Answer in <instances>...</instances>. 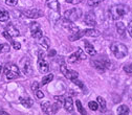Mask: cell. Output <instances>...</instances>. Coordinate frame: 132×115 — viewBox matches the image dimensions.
<instances>
[{"label": "cell", "mask_w": 132, "mask_h": 115, "mask_svg": "<svg viewBox=\"0 0 132 115\" xmlns=\"http://www.w3.org/2000/svg\"><path fill=\"white\" fill-rule=\"evenodd\" d=\"M128 13H129V6L125 4H115L111 6L109 10V14L112 20H119Z\"/></svg>", "instance_id": "1"}, {"label": "cell", "mask_w": 132, "mask_h": 115, "mask_svg": "<svg viewBox=\"0 0 132 115\" xmlns=\"http://www.w3.org/2000/svg\"><path fill=\"white\" fill-rule=\"evenodd\" d=\"M110 50L117 59H123L128 55V48L126 45L118 42H113L110 45Z\"/></svg>", "instance_id": "2"}, {"label": "cell", "mask_w": 132, "mask_h": 115, "mask_svg": "<svg viewBox=\"0 0 132 115\" xmlns=\"http://www.w3.org/2000/svg\"><path fill=\"white\" fill-rule=\"evenodd\" d=\"M4 74L7 79H14L20 76V70L18 66L14 64H6L4 67Z\"/></svg>", "instance_id": "3"}, {"label": "cell", "mask_w": 132, "mask_h": 115, "mask_svg": "<svg viewBox=\"0 0 132 115\" xmlns=\"http://www.w3.org/2000/svg\"><path fill=\"white\" fill-rule=\"evenodd\" d=\"M82 15H83V12H82V10L75 7V8H70L68 11H66L64 13V18H66V19L69 20V21L75 22V21H78L82 17Z\"/></svg>", "instance_id": "4"}, {"label": "cell", "mask_w": 132, "mask_h": 115, "mask_svg": "<svg viewBox=\"0 0 132 115\" xmlns=\"http://www.w3.org/2000/svg\"><path fill=\"white\" fill-rule=\"evenodd\" d=\"M61 107V103L57 102L56 104H51V102H45L41 105V109L45 114H53L56 113Z\"/></svg>", "instance_id": "5"}, {"label": "cell", "mask_w": 132, "mask_h": 115, "mask_svg": "<svg viewBox=\"0 0 132 115\" xmlns=\"http://www.w3.org/2000/svg\"><path fill=\"white\" fill-rule=\"evenodd\" d=\"M91 65L100 72H104L105 70L109 69L110 61H103V60H92Z\"/></svg>", "instance_id": "6"}, {"label": "cell", "mask_w": 132, "mask_h": 115, "mask_svg": "<svg viewBox=\"0 0 132 115\" xmlns=\"http://www.w3.org/2000/svg\"><path fill=\"white\" fill-rule=\"evenodd\" d=\"M29 29H30V34H31L32 38L40 39L41 37H43V31L38 22H31L29 24Z\"/></svg>", "instance_id": "7"}, {"label": "cell", "mask_w": 132, "mask_h": 115, "mask_svg": "<svg viewBox=\"0 0 132 115\" xmlns=\"http://www.w3.org/2000/svg\"><path fill=\"white\" fill-rule=\"evenodd\" d=\"M62 74L68 79H75V78H78L79 76V73L76 71V70H71V69H68L67 67H66L65 64H62L61 65V68H60Z\"/></svg>", "instance_id": "8"}, {"label": "cell", "mask_w": 132, "mask_h": 115, "mask_svg": "<svg viewBox=\"0 0 132 115\" xmlns=\"http://www.w3.org/2000/svg\"><path fill=\"white\" fill-rule=\"evenodd\" d=\"M22 14L25 16L26 18H29V19H36V18L42 17V16L44 15L43 12L41 10H38V8L25 10V11H22Z\"/></svg>", "instance_id": "9"}, {"label": "cell", "mask_w": 132, "mask_h": 115, "mask_svg": "<svg viewBox=\"0 0 132 115\" xmlns=\"http://www.w3.org/2000/svg\"><path fill=\"white\" fill-rule=\"evenodd\" d=\"M86 58H87V56L85 55V52L82 50L81 48H78L76 52H73L72 55L69 56V58H68L67 61L69 63H75V62L80 61V60H86Z\"/></svg>", "instance_id": "10"}, {"label": "cell", "mask_w": 132, "mask_h": 115, "mask_svg": "<svg viewBox=\"0 0 132 115\" xmlns=\"http://www.w3.org/2000/svg\"><path fill=\"white\" fill-rule=\"evenodd\" d=\"M61 23H62V26H63L65 29L69 30L71 34H75V32H77V31L80 30L79 27H78L72 21H69V20H67L66 18H63V19L61 20Z\"/></svg>", "instance_id": "11"}, {"label": "cell", "mask_w": 132, "mask_h": 115, "mask_svg": "<svg viewBox=\"0 0 132 115\" xmlns=\"http://www.w3.org/2000/svg\"><path fill=\"white\" fill-rule=\"evenodd\" d=\"M37 65H38V69H39V71L41 72V73H47L48 71H49V65H48V63L43 59V55H41V52L39 54V60H38V63H37Z\"/></svg>", "instance_id": "12"}, {"label": "cell", "mask_w": 132, "mask_h": 115, "mask_svg": "<svg viewBox=\"0 0 132 115\" xmlns=\"http://www.w3.org/2000/svg\"><path fill=\"white\" fill-rule=\"evenodd\" d=\"M21 64H22V67H23V72L25 75H30L32 73V66H31V63L30 61L26 58V59H23L21 61Z\"/></svg>", "instance_id": "13"}, {"label": "cell", "mask_w": 132, "mask_h": 115, "mask_svg": "<svg viewBox=\"0 0 132 115\" xmlns=\"http://www.w3.org/2000/svg\"><path fill=\"white\" fill-rule=\"evenodd\" d=\"M84 22H85V24L87 25V26H95V24H96V20H95V16H94V14L93 13H91V12H89V13H87L86 15H85V17H84Z\"/></svg>", "instance_id": "14"}, {"label": "cell", "mask_w": 132, "mask_h": 115, "mask_svg": "<svg viewBox=\"0 0 132 115\" xmlns=\"http://www.w3.org/2000/svg\"><path fill=\"white\" fill-rule=\"evenodd\" d=\"M5 31L13 38H16V37L20 36V31L16 28L14 26V24H12V23H9L7 25H5Z\"/></svg>", "instance_id": "15"}, {"label": "cell", "mask_w": 132, "mask_h": 115, "mask_svg": "<svg viewBox=\"0 0 132 115\" xmlns=\"http://www.w3.org/2000/svg\"><path fill=\"white\" fill-rule=\"evenodd\" d=\"M63 106H64L65 110L67 111V112H69V113L73 112V110H75V108H73V101H72V98H71V97H69V96L64 98Z\"/></svg>", "instance_id": "16"}, {"label": "cell", "mask_w": 132, "mask_h": 115, "mask_svg": "<svg viewBox=\"0 0 132 115\" xmlns=\"http://www.w3.org/2000/svg\"><path fill=\"white\" fill-rule=\"evenodd\" d=\"M46 5L48 8L53 10L54 12H60V3L58 0H46Z\"/></svg>", "instance_id": "17"}, {"label": "cell", "mask_w": 132, "mask_h": 115, "mask_svg": "<svg viewBox=\"0 0 132 115\" xmlns=\"http://www.w3.org/2000/svg\"><path fill=\"white\" fill-rule=\"evenodd\" d=\"M83 32H84V36H87V37H98L101 35L100 30L97 29H94L93 27L92 28H86V29H83Z\"/></svg>", "instance_id": "18"}, {"label": "cell", "mask_w": 132, "mask_h": 115, "mask_svg": "<svg viewBox=\"0 0 132 115\" xmlns=\"http://www.w3.org/2000/svg\"><path fill=\"white\" fill-rule=\"evenodd\" d=\"M84 47H85V51L89 55V56H95L96 55V50L94 49V47L92 46V44L90 42H88L87 40H84Z\"/></svg>", "instance_id": "19"}, {"label": "cell", "mask_w": 132, "mask_h": 115, "mask_svg": "<svg viewBox=\"0 0 132 115\" xmlns=\"http://www.w3.org/2000/svg\"><path fill=\"white\" fill-rule=\"evenodd\" d=\"M115 28H117L118 34L123 38L125 36V34H126V26H125V24L123 22L119 21V22H117V24H115Z\"/></svg>", "instance_id": "20"}, {"label": "cell", "mask_w": 132, "mask_h": 115, "mask_svg": "<svg viewBox=\"0 0 132 115\" xmlns=\"http://www.w3.org/2000/svg\"><path fill=\"white\" fill-rule=\"evenodd\" d=\"M19 102L25 108H30L32 105H34V101H32L31 98H29V97H20L19 98Z\"/></svg>", "instance_id": "21"}, {"label": "cell", "mask_w": 132, "mask_h": 115, "mask_svg": "<svg viewBox=\"0 0 132 115\" xmlns=\"http://www.w3.org/2000/svg\"><path fill=\"white\" fill-rule=\"evenodd\" d=\"M39 44L44 49H48L49 48V45H51V40H49L47 37H41L39 39Z\"/></svg>", "instance_id": "22"}, {"label": "cell", "mask_w": 132, "mask_h": 115, "mask_svg": "<svg viewBox=\"0 0 132 115\" xmlns=\"http://www.w3.org/2000/svg\"><path fill=\"white\" fill-rule=\"evenodd\" d=\"M96 101H97V104H98V106H100V108H101V111H102V112H106V110H107L106 101L104 100L103 97H101V96H97Z\"/></svg>", "instance_id": "23"}, {"label": "cell", "mask_w": 132, "mask_h": 115, "mask_svg": "<svg viewBox=\"0 0 132 115\" xmlns=\"http://www.w3.org/2000/svg\"><path fill=\"white\" fill-rule=\"evenodd\" d=\"M9 19H10L9 13H7L4 8L0 7V21H1V22H5V21H7Z\"/></svg>", "instance_id": "24"}, {"label": "cell", "mask_w": 132, "mask_h": 115, "mask_svg": "<svg viewBox=\"0 0 132 115\" xmlns=\"http://www.w3.org/2000/svg\"><path fill=\"white\" fill-rule=\"evenodd\" d=\"M54 79V74H47L46 76H44L43 78H42V81H41V83H40V86H44V85H46V84H48V83H51V82Z\"/></svg>", "instance_id": "25"}, {"label": "cell", "mask_w": 132, "mask_h": 115, "mask_svg": "<svg viewBox=\"0 0 132 115\" xmlns=\"http://www.w3.org/2000/svg\"><path fill=\"white\" fill-rule=\"evenodd\" d=\"M129 113V107L126 105H122L118 108V114L119 115H126Z\"/></svg>", "instance_id": "26"}, {"label": "cell", "mask_w": 132, "mask_h": 115, "mask_svg": "<svg viewBox=\"0 0 132 115\" xmlns=\"http://www.w3.org/2000/svg\"><path fill=\"white\" fill-rule=\"evenodd\" d=\"M9 51H10V45L0 41V52H9Z\"/></svg>", "instance_id": "27"}, {"label": "cell", "mask_w": 132, "mask_h": 115, "mask_svg": "<svg viewBox=\"0 0 132 115\" xmlns=\"http://www.w3.org/2000/svg\"><path fill=\"white\" fill-rule=\"evenodd\" d=\"M72 83L73 84H76L78 87H80L82 90H83V91H85V92H87V89H86V87H85V85L83 84V83H82V82H80L78 78H75V79H72Z\"/></svg>", "instance_id": "28"}, {"label": "cell", "mask_w": 132, "mask_h": 115, "mask_svg": "<svg viewBox=\"0 0 132 115\" xmlns=\"http://www.w3.org/2000/svg\"><path fill=\"white\" fill-rule=\"evenodd\" d=\"M76 106H77V108H78V110H79V112H80L81 114H86V112H85L83 106H82V103H81L80 101H76Z\"/></svg>", "instance_id": "29"}, {"label": "cell", "mask_w": 132, "mask_h": 115, "mask_svg": "<svg viewBox=\"0 0 132 115\" xmlns=\"http://www.w3.org/2000/svg\"><path fill=\"white\" fill-rule=\"evenodd\" d=\"M88 107H89L90 110L96 111V110L98 109V104H97L96 102H89V103H88Z\"/></svg>", "instance_id": "30"}, {"label": "cell", "mask_w": 132, "mask_h": 115, "mask_svg": "<svg viewBox=\"0 0 132 115\" xmlns=\"http://www.w3.org/2000/svg\"><path fill=\"white\" fill-rule=\"evenodd\" d=\"M104 0H88V4L90 5V6H96V5H98L101 2H103Z\"/></svg>", "instance_id": "31"}, {"label": "cell", "mask_w": 132, "mask_h": 115, "mask_svg": "<svg viewBox=\"0 0 132 115\" xmlns=\"http://www.w3.org/2000/svg\"><path fill=\"white\" fill-rule=\"evenodd\" d=\"M124 71L126 73H132V63H129V64H126L124 66Z\"/></svg>", "instance_id": "32"}, {"label": "cell", "mask_w": 132, "mask_h": 115, "mask_svg": "<svg viewBox=\"0 0 132 115\" xmlns=\"http://www.w3.org/2000/svg\"><path fill=\"white\" fill-rule=\"evenodd\" d=\"M5 3L9 6H15V5H17L18 0H5Z\"/></svg>", "instance_id": "33"}, {"label": "cell", "mask_w": 132, "mask_h": 115, "mask_svg": "<svg viewBox=\"0 0 132 115\" xmlns=\"http://www.w3.org/2000/svg\"><path fill=\"white\" fill-rule=\"evenodd\" d=\"M35 95H36L37 98H39V100H42V98L44 97V93H43L42 91H40L39 89L35 91Z\"/></svg>", "instance_id": "34"}, {"label": "cell", "mask_w": 132, "mask_h": 115, "mask_svg": "<svg viewBox=\"0 0 132 115\" xmlns=\"http://www.w3.org/2000/svg\"><path fill=\"white\" fill-rule=\"evenodd\" d=\"M12 45H13V47L16 49V50H19V49L21 48V44L19 43V42H16V41H13L12 43H11Z\"/></svg>", "instance_id": "35"}, {"label": "cell", "mask_w": 132, "mask_h": 115, "mask_svg": "<svg viewBox=\"0 0 132 115\" xmlns=\"http://www.w3.org/2000/svg\"><path fill=\"white\" fill-rule=\"evenodd\" d=\"M3 37H4V38H5V39H6V40L10 42V43H12V42L14 41V40H13V37H11V36L7 34V32H6L5 30L3 31Z\"/></svg>", "instance_id": "36"}, {"label": "cell", "mask_w": 132, "mask_h": 115, "mask_svg": "<svg viewBox=\"0 0 132 115\" xmlns=\"http://www.w3.org/2000/svg\"><path fill=\"white\" fill-rule=\"evenodd\" d=\"M127 30H128V32H129L130 37L132 38V20L129 22V24H128V26H127Z\"/></svg>", "instance_id": "37"}, {"label": "cell", "mask_w": 132, "mask_h": 115, "mask_svg": "<svg viewBox=\"0 0 132 115\" xmlns=\"http://www.w3.org/2000/svg\"><path fill=\"white\" fill-rule=\"evenodd\" d=\"M39 83L38 82H34V83L31 84V89H32V91H36V90H38V88H39Z\"/></svg>", "instance_id": "38"}, {"label": "cell", "mask_w": 132, "mask_h": 115, "mask_svg": "<svg viewBox=\"0 0 132 115\" xmlns=\"http://www.w3.org/2000/svg\"><path fill=\"white\" fill-rule=\"evenodd\" d=\"M66 2L71 3V4H79L82 2V0H66Z\"/></svg>", "instance_id": "39"}, {"label": "cell", "mask_w": 132, "mask_h": 115, "mask_svg": "<svg viewBox=\"0 0 132 115\" xmlns=\"http://www.w3.org/2000/svg\"><path fill=\"white\" fill-rule=\"evenodd\" d=\"M57 55V51L55 49H51V50H48V57H55Z\"/></svg>", "instance_id": "40"}, {"label": "cell", "mask_w": 132, "mask_h": 115, "mask_svg": "<svg viewBox=\"0 0 132 115\" xmlns=\"http://www.w3.org/2000/svg\"><path fill=\"white\" fill-rule=\"evenodd\" d=\"M0 115H7V113L5 111H0Z\"/></svg>", "instance_id": "41"}, {"label": "cell", "mask_w": 132, "mask_h": 115, "mask_svg": "<svg viewBox=\"0 0 132 115\" xmlns=\"http://www.w3.org/2000/svg\"><path fill=\"white\" fill-rule=\"evenodd\" d=\"M1 70H2V67H1V66H0V73H1Z\"/></svg>", "instance_id": "42"}]
</instances>
